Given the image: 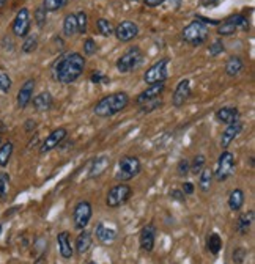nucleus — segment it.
Returning a JSON list of instances; mask_svg holds the SVG:
<instances>
[{
    "label": "nucleus",
    "mask_w": 255,
    "mask_h": 264,
    "mask_svg": "<svg viewBox=\"0 0 255 264\" xmlns=\"http://www.w3.org/2000/svg\"><path fill=\"white\" fill-rule=\"evenodd\" d=\"M33 93H35V80L29 79V80H26L24 84H22V87L17 91V98H16L17 107L19 109H26L32 103Z\"/></svg>",
    "instance_id": "4468645a"
},
{
    "label": "nucleus",
    "mask_w": 255,
    "mask_h": 264,
    "mask_svg": "<svg viewBox=\"0 0 255 264\" xmlns=\"http://www.w3.org/2000/svg\"><path fill=\"white\" fill-rule=\"evenodd\" d=\"M110 165V157L109 156H98L91 160V165L88 169V178L90 179H96L100 176H103L106 173V170L109 169Z\"/></svg>",
    "instance_id": "dca6fc26"
},
{
    "label": "nucleus",
    "mask_w": 255,
    "mask_h": 264,
    "mask_svg": "<svg viewBox=\"0 0 255 264\" xmlns=\"http://www.w3.org/2000/svg\"><path fill=\"white\" fill-rule=\"evenodd\" d=\"M194 184L192 182H189V181H186V182H184L183 184V194L184 195H192L194 194Z\"/></svg>",
    "instance_id": "8fccbe9b"
},
{
    "label": "nucleus",
    "mask_w": 255,
    "mask_h": 264,
    "mask_svg": "<svg viewBox=\"0 0 255 264\" xmlns=\"http://www.w3.org/2000/svg\"><path fill=\"white\" fill-rule=\"evenodd\" d=\"M214 116H216V119L219 123H224V125L228 126L231 123L240 121V110L237 107L227 106V107H221L219 110H216Z\"/></svg>",
    "instance_id": "6ab92c4d"
},
{
    "label": "nucleus",
    "mask_w": 255,
    "mask_h": 264,
    "mask_svg": "<svg viewBox=\"0 0 255 264\" xmlns=\"http://www.w3.org/2000/svg\"><path fill=\"white\" fill-rule=\"evenodd\" d=\"M142 170V164L139 160V157L135 156H123L119 160V167H117V173H115V179L126 182L131 181L132 178H135Z\"/></svg>",
    "instance_id": "20e7f679"
},
{
    "label": "nucleus",
    "mask_w": 255,
    "mask_h": 264,
    "mask_svg": "<svg viewBox=\"0 0 255 264\" xmlns=\"http://www.w3.org/2000/svg\"><path fill=\"white\" fill-rule=\"evenodd\" d=\"M161 106H162V99L158 98V99H153V101H148V103L141 104V106H139V109H141V112H144V113H150V112L159 109Z\"/></svg>",
    "instance_id": "58836bf2"
},
{
    "label": "nucleus",
    "mask_w": 255,
    "mask_h": 264,
    "mask_svg": "<svg viewBox=\"0 0 255 264\" xmlns=\"http://www.w3.org/2000/svg\"><path fill=\"white\" fill-rule=\"evenodd\" d=\"M228 19L235 24L237 29L249 30V21H247V17H244L243 14H235V16H230Z\"/></svg>",
    "instance_id": "ea45409f"
},
{
    "label": "nucleus",
    "mask_w": 255,
    "mask_h": 264,
    "mask_svg": "<svg viewBox=\"0 0 255 264\" xmlns=\"http://www.w3.org/2000/svg\"><path fill=\"white\" fill-rule=\"evenodd\" d=\"M8 182H10V178L8 175H0V198H4L7 195V190H8Z\"/></svg>",
    "instance_id": "a18cd8bd"
},
{
    "label": "nucleus",
    "mask_w": 255,
    "mask_h": 264,
    "mask_svg": "<svg viewBox=\"0 0 255 264\" xmlns=\"http://www.w3.org/2000/svg\"><path fill=\"white\" fill-rule=\"evenodd\" d=\"M77 33V21H76V14L69 13L65 16L63 19V35L66 38H71Z\"/></svg>",
    "instance_id": "a878e982"
},
{
    "label": "nucleus",
    "mask_w": 255,
    "mask_h": 264,
    "mask_svg": "<svg viewBox=\"0 0 255 264\" xmlns=\"http://www.w3.org/2000/svg\"><path fill=\"white\" fill-rule=\"evenodd\" d=\"M0 233H2V225H0Z\"/></svg>",
    "instance_id": "4d7b16f0"
},
{
    "label": "nucleus",
    "mask_w": 255,
    "mask_h": 264,
    "mask_svg": "<svg viewBox=\"0 0 255 264\" xmlns=\"http://www.w3.org/2000/svg\"><path fill=\"white\" fill-rule=\"evenodd\" d=\"M5 4H7V0H0V8H2V7H4Z\"/></svg>",
    "instance_id": "5fc2aeb1"
},
{
    "label": "nucleus",
    "mask_w": 255,
    "mask_h": 264,
    "mask_svg": "<svg viewBox=\"0 0 255 264\" xmlns=\"http://www.w3.org/2000/svg\"><path fill=\"white\" fill-rule=\"evenodd\" d=\"M66 4H68V0H44L43 2V7H44V10L46 11H58V10H62L63 7H66Z\"/></svg>",
    "instance_id": "f704fd0d"
},
{
    "label": "nucleus",
    "mask_w": 255,
    "mask_h": 264,
    "mask_svg": "<svg viewBox=\"0 0 255 264\" xmlns=\"http://www.w3.org/2000/svg\"><path fill=\"white\" fill-rule=\"evenodd\" d=\"M30 27H32V14H30L29 8H21L13 21V26H11L14 36L26 38L30 32Z\"/></svg>",
    "instance_id": "1a4fd4ad"
},
{
    "label": "nucleus",
    "mask_w": 255,
    "mask_h": 264,
    "mask_svg": "<svg viewBox=\"0 0 255 264\" xmlns=\"http://www.w3.org/2000/svg\"><path fill=\"white\" fill-rule=\"evenodd\" d=\"M188 173H189V160L181 159L176 165V175L184 178V176H188Z\"/></svg>",
    "instance_id": "37998d69"
},
{
    "label": "nucleus",
    "mask_w": 255,
    "mask_h": 264,
    "mask_svg": "<svg viewBox=\"0 0 255 264\" xmlns=\"http://www.w3.org/2000/svg\"><path fill=\"white\" fill-rule=\"evenodd\" d=\"M233 172H235V154L225 150L219 156L218 167H216V170H213V175L216 176L218 181H225L227 178L233 175Z\"/></svg>",
    "instance_id": "6e6552de"
},
{
    "label": "nucleus",
    "mask_w": 255,
    "mask_h": 264,
    "mask_svg": "<svg viewBox=\"0 0 255 264\" xmlns=\"http://www.w3.org/2000/svg\"><path fill=\"white\" fill-rule=\"evenodd\" d=\"M199 187L202 192H208L211 189V181H213V170L210 167H203V170L199 173Z\"/></svg>",
    "instance_id": "cd10ccee"
},
{
    "label": "nucleus",
    "mask_w": 255,
    "mask_h": 264,
    "mask_svg": "<svg viewBox=\"0 0 255 264\" xmlns=\"http://www.w3.org/2000/svg\"><path fill=\"white\" fill-rule=\"evenodd\" d=\"M35 264H46V259H44V256L41 255L40 258H36V261H35Z\"/></svg>",
    "instance_id": "864d4df0"
},
{
    "label": "nucleus",
    "mask_w": 255,
    "mask_h": 264,
    "mask_svg": "<svg viewBox=\"0 0 255 264\" xmlns=\"http://www.w3.org/2000/svg\"><path fill=\"white\" fill-rule=\"evenodd\" d=\"M225 51V46H224V41L222 39H216L210 44V47H208V52H210L211 57H218L221 55L222 52Z\"/></svg>",
    "instance_id": "4c0bfd02"
},
{
    "label": "nucleus",
    "mask_w": 255,
    "mask_h": 264,
    "mask_svg": "<svg viewBox=\"0 0 255 264\" xmlns=\"http://www.w3.org/2000/svg\"><path fill=\"white\" fill-rule=\"evenodd\" d=\"M219 4V0H200V7L203 8H214Z\"/></svg>",
    "instance_id": "3c124183"
},
{
    "label": "nucleus",
    "mask_w": 255,
    "mask_h": 264,
    "mask_svg": "<svg viewBox=\"0 0 255 264\" xmlns=\"http://www.w3.org/2000/svg\"><path fill=\"white\" fill-rule=\"evenodd\" d=\"M87 264H96V262H87Z\"/></svg>",
    "instance_id": "13d9d810"
},
{
    "label": "nucleus",
    "mask_w": 255,
    "mask_h": 264,
    "mask_svg": "<svg viewBox=\"0 0 255 264\" xmlns=\"http://www.w3.org/2000/svg\"><path fill=\"white\" fill-rule=\"evenodd\" d=\"M90 80L93 82V84H100V82L109 84V79H107L104 74H101V73H93V74L90 76Z\"/></svg>",
    "instance_id": "09e8293b"
},
{
    "label": "nucleus",
    "mask_w": 255,
    "mask_h": 264,
    "mask_svg": "<svg viewBox=\"0 0 255 264\" xmlns=\"http://www.w3.org/2000/svg\"><path fill=\"white\" fill-rule=\"evenodd\" d=\"M68 135V131L65 128H58V129H54L48 137L44 138V141L41 143L40 147V153L41 154H46V153H51L52 150H55L57 147L62 145V141L66 138Z\"/></svg>",
    "instance_id": "9b49d317"
},
{
    "label": "nucleus",
    "mask_w": 255,
    "mask_h": 264,
    "mask_svg": "<svg viewBox=\"0 0 255 264\" xmlns=\"http://www.w3.org/2000/svg\"><path fill=\"white\" fill-rule=\"evenodd\" d=\"M144 2H145V5L150 7V8H156V7L164 5V4H172L175 8H178L180 4H181V0H144Z\"/></svg>",
    "instance_id": "a19ab883"
},
{
    "label": "nucleus",
    "mask_w": 255,
    "mask_h": 264,
    "mask_svg": "<svg viewBox=\"0 0 255 264\" xmlns=\"http://www.w3.org/2000/svg\"><path fill=\"white\" fill-rule=\"evenodd\" d=\"M206 247L208 250H210L213 255H218L222 249V239L218 233H211L210 236H208L206 239Z\"/></svg>",
    "instance_id": "c85d7f7f"
},
{
    "label": "nucleus",
    "mask_w": 255,
    "mask_h": 264,
    "mask_svg": "<svg viewBox=\"0 0 255 264\" xmlns=\"http://www.w3.org/2000/svg\"><path fill=\"white\" fill-rule=\"evenodd\" d=\"M237 30H238L237 26L228 17L218 24V35H221V36H230V35H233Z\"/></svg>",
    "instance_id": "7c9ffc66"
},
{
    "label": "nucleus",
    "mask_w": 255,
    "mask_h": 264,
    "mask_svg": "<svg viewBox=\"0 0 255 264\" xmlns=\"http://www.w3.org/2000/svg\"><path fill=\"white\" fill-rule=\"evenodd\" d=\"M246 256H247V252L244 249H235V252H233V262L235 264H243Z\"/></svg>",
    "instance_id": "49530a36"
},
{
    "label": "nucleus",
    "mask_w": 255,
    "mask_h": 264,
    "mask_svg": "<svg viewBox=\"0 0 255 264\" xmlns=\"http://www.w3.org/2000/svg\"><path fill=\"white\" fill-rule=\"evenodd\" d=\"M156 242V227L153 224H148L142 228L141 236H139V244L144 252H153Z\"/></svg>",
    "instance_id": "2eb2a0df"
},
{
    "label": "nucleus",
    "mask_w": 255,
    "mask_h": 264,
    "mask_svg": "<svg viewBox=\"0 0 255 264\" xmlns=\"http://www.w3.org/2000/svg\"><path fill=\"white\" fill-rule=\"evenodd\" d=\"M243 128H244V125H243L241 121H237V123L228 125V126L224 129L222 135H221V147H222L224 150H227V148L231 145V141H235V138L241 134Z\"/></svg>",
    "instance_id": "f3484780"
},
{
    "label": "nucleus",
    "mask_w": 255,
    "mask_h": 264,
    "mask_svg": "<svg viewBox=\"0 0 255 264\" xmlns=\"http://www.w3.org/2000/svg\"><path fill=\"white\" fill-rule=\"evenodd\" d=\"M128 104H129V96L125 91H119V93L107 94L103 99H100L95 104L93 112L100 118H109L112 115H117L123 109H126Z\"/></svg>",
    "instance_id": "f03ea898"
},
{
    "label": "nucleus",
    "mask_w": 255,
    "mask_h": 264,
    "mask_svg": "<svg viewBox=\"0 0 255 264\" xmlns=\"http://www.w3.org/2000/svg\"><path fill=\"white\" fill-rule=\"evenodd\" d=\"M181 36H183L184 41H186L188 44H191V46H200V44L206 43L208 36H210V30H208L206 24L195 19L183 29Z\"/></svg>",
    "instance_id": "7ed1b4c3"
},
{
    "label": "nucleus",
    "mask_w": 255,
    "mask_h": 264,
    "mask_svg": "<svg viewBox=\"0 0 255 264\" xmlns=\"http://www.w3.org/2000/svg\"><path fill=\"white\" fill-rule=\"evenodd\" d=\"M85 69V58L79 52H71L60 57L54 66V76L60 84L76 82Z\"/></svg>",
    "instance_id": "f257e3e1"
},
{
    "label": "nucleus",
    "mask_w": 255,
    "mask_h": 264,
    "mask_svg": "<svg viewBox=\"0 0 255 264\" xmlns=\"http://www.w3.org/2000/svg\"><path fill=\"white\" fill-rule=\"evenodd\" d=\"M76 21H77V33L84 35L87 33V26H88V16L85 11H79L76 14Z\"/></svg>",
    "instance_id": "e433bc0d"
},
{
    "label": "nucleus",
    "mask_w": 255,
    "mask_h": 264,
    "mask_svg": "<svg viewBox=\"0 0 255 264\" xmlns=\"http://www.w3.org/2000/svg\"><path fill=\"white\" fill-rule=\"evenodd\" d=\"M36 47H38V36L29 33V35L26 36L24 43H22L21 49H22V52H24V54H32V52L36 51Z\"/></svg>",
    "instance_id": "2f4dec72"
},
{
    "label": "nucleus",
    "mask_w": 255,
    "mask_h": 264,
    "mask_svg": "<svg viewBox=\"0 0 255 264\" xmlns=\"http://www.w3.org/2000/svg\"><path fill=\"white\" fill-rule=\"evenodd\" d=\"M5 129V125L2 123V121H0V131H4Z\"/></svg>",
    "instance_id": "6e6d98bb"
},
{
    "label": "nucleus",
    "mask_w": 255,
    "mask_h": 264,
    "mask_svg": "<svg viewBox=\"0 0 255 264\" xmlns=\"http://www.w3.org/2000/svg\"><path fill=\"white\" fill-rule=\"evenodd\" d=\"M164 88H166L164 82H162V84H153V85H150L147 90H144L141 94L137 96V99H135L137 106H141V104H144V103H148V101H153V99L161 98V94L164 93Z\"/></svg>",
    "instance_id": "a211bd4d"
},
{
    "label": "nucleus",
    "mask_w": 255,
    "mask_h": 264,
    "mask_svg": "<svg viewBox=\"0 0 255 264\" xmlns=\"http://www.w3.org/2000/svg\"><path fill=\"white\" fill-rule=\"evenodd\" d=\"M132 195V189L131 186L122 182L113 186L109 192H107V197H106V205L107 208H120L122 205H125Z\"/></svg>",
    "instance_id": "0eeeda50"
},
{
    "label": "nucleus",
    "mask_w": 255,
    "mask_h": 264,
    "mask_svg": "<svg viewBox=\"0 0 255 264\" xmlns=\"http://www.w3.org/2000/svg\"><path fill=\"white\" fill-rule=\"evenodd\" d=\"M32 103H33V109L36 112H46L54 106V98L49 91H41L40 94L35 96V98H32Z\"/></svg>",
    "instance_id": "412c9836"
},
{
    "label": "nucleus",
    "mask_w": 255,
    "mask_h": 264,
    "mask_svg": "<svg viewBox=\"0 0 255 264\" xmlns=\"http://www.w3.org/2000/svg\"><path fill=\"white\" fill-rule=\"evenodd\" d=\"M113 35L122 43H129L139 35V26L132 21H123L113 29Z\"/></svg>",
    "instance_id": "f8f14e48"
},
{
    "label": "nucleus",
    "mask_w": 255,
    "mask_h": 264,
    "mask_svg": "<svg viewBox=\"0 0 255 264\" xmlns=\"http://www.w3.org/2000/svg\"><path fill=\"white\" fill-rule=\"evenodd\" d=\"M95 233H96L98 241L103 242V244H110V242L115 241V239H117V231H115L113 228L106 227L104 224H98Z\"/></svg>",
    "instance_id": "393cba45"
},
{
    "label": "nucleus",
    "mask_w": 255,
    "mask_h": 264,
    "mask_svg": "<svg viewBox=\"0 0 255 264\" xmlns=\"http://www.w3.org/2000/svg\"><path fill=\"white\" fill-rule=\"evenodd\" d=\"M24 128H26V131H27V132H32V131L36 128V123L33 121V119H29V121L26 123V126H24Z\"/></svg>",
    "instance_id": "603ef678"
},
{
    "label": "nucleus",
    "mask_w": 255,
    "mask_h": 264,
    "mask_svg": "<svg viewBox=\"0 0 255 264\" xmlns=\"http://www.w3.org/2000/svg\"><path fill=\"white\" fill-rule=\"evenodd\" d=\"M170 197H172V200H176V201H184V200H186V195H184L183 190H180V189H172L170 190Z\"/></svg>",
    "instance_id": "de8ad7c7"
},
{
    "label": "nucleus",
    "mask_w": 255,
    "mask_h": 264,
    "mask_svg": "<svg viewBox=\"0 0 255 264\" xmlns=\"http://www.w3.org/2000/svg\"><path fill=\"white\" fill-rule=\"evenodd\" d=\"M169 63H170V58H161L158 60L156 63H153L144 74V80L148 84V85H153V84H162L167 80V76H169Z\"/></svg>",
    "instance_id": "39448f33"
},
{
    "label": "nucleus",
    "mask_w": 255,
    "mask_h": 264,
    "mask_svg": "<svg viewBox=\"0 0 255 264\" xmlns=\"http://www.w3.org/2000/svg\"><path fill=\"white\" fill-rule=\"evenodd\" d=\"M57 242H58V250L62 258L65 259H71L74 255V249L71 246V239H69V233L68 231H62L57 236Z\"/></svg>",
    "instance_id": "aec40b11"
},
{
    "label": "nucleus",
    "mask_w": 255,
    "mask_h": 264,
    "mask_svg": "<svg viewBox=\"0 0 255 264\" xmlns=\"http://www.w3.org/2000/svg\"><path fill=\"white\" fill-rule=\"evenodd\" d=\"M33 19H35L36 26H38L40 29H43V27H44L46 21H48V11L44 10V7H43V5H41V7H38V8L35 10V13H33Z\"/></svg>",
    "instance_id": "c9c22d12"
},
{
    "label": "nucleus",
    "mask_w": 255,
    "mask_h": 264,
    "mask_svg": "<svg viewBox=\"0 0 255 264\" xmlns=\"http://www.w3.org/2000/svg\"><path fill=\"white\" fill-rule=\"evenodd\" d=\"M191 96V80L189 79H183L178 82L173 96H172V104L173 107H181L186 104V101L189 99Z\"/></svg>",
    "instance_id": "ddd939ff"
},
{
    "label": "nucleus",
    "mask_w": 255,
    "mask_h": 264,
    "mask_svg": "<svg viewBox=\"0 0 255 264\" xmlns=\"http://www.w3.org/2000/svg\"><path fill=\"white\" fill-rule=\"evenodd\" d=\"M205 164H206V157L203 154H197L192 159V162H189V172H192L194 175H199L203 170Z\"/></svg>",
    "instance_id": "72a5a7b5"
},
{
    "label": "nucleus",
    "mask_w": 255,
    "mask_h": 264,
    "mask_svg": "<svg viewBox=\"0 0 255 264\" xmlns=\"http://www.w3.org/2000/svg\"><path fill=\"white\" fill-rule=\"evenodd\" d=\"M244 205V192L241 189H233L228 195V208L231 211H240Z\"/></svg>",
    "instance_id": "bb28decb"
},
{
    "label": "nucleus",
    "mask_w": 255,
    "mask_h": 264,
    "mask_svg": "<svg viewBox=\"0 0 255 264\" xmlns=\"http://www.w3.org/2000/svg\"><path fill=\"white\" fill-rule=\"evenodd\" d=\"M96 43H95V39H91V38H87L85 41H84V54L85 55H93L95 52H96Z\"/></svg>",
    "instance_id": "c03bdc74"
},
{
    "label": "nucleus",
    "mask_w": 255,
    "mask_h": 264,
    "mask_svg": "<svg viewBox=\"0 0 255 264\" xmlns=\"http://www.w3.org/2000/svg\"><path fill=\"white\" fill-rule=\"evenodd\" d=\"M91 244H93V239H91V234H90L87 230H81L79 236L76 237V244H74L76 253L81 255V256L85 255V253L90 250Z\"/></svg>",
    "instance_id": "5701e85b"
},
{
    "label": "nucleus",
    "mask_w": 255,
    "mask_h": 264,
    "mask_svg": "<svg viewBox=\"0 0 255 264\" xmlns=\"http://www.w3.org/2000/svg\"><path fill=\"white\" fill-rule=\"evenodd\" d=\"M253 220H255V211L253 209H249V211L243 212L238 217V220H237V231L240 234H243V236L247 234L250 227L253 225Z\"/></svg>",
    "instance_id": "4be33fe9"
},
{
    "label": "nucleus",
    "mask_w": 255,
    "mask_h": 264,
    "mask_svg": "<svg viewBox=\"0 0 255 264\" xmlns=\"http://www.w3.org/2000/svg\"><path fill=\"white\" fill-rule=\"evenodd\" d=\"M144 60V54L139 47H129V49L117 60V69L122 74H128L134 71Z\"/></svg>",
    "instance_id": "423d86ee"
},
{
    "label": "nucleus",
    "mask_w": 255,
    "mask_h": 264,
    "mask_svg": "<svg viewBox=\"0 0 255 264\" xmlns=\"http://www.w3.org/2000/svg\"><path fill=\"white\" fill-rule=\"evenodd\" d=\"M224 69H225V74H227L228 77H237V76L241 73V71L244 69V62H243L241 57H238V55H231V57H228V60L225 62Z\"/></svg>",
    "instance_id": "b1692460"
},
{
    "label": "nucleus",
    "mask_w": 255,
    "mask_h": 264,
    "mask_svg": "<svg viewBox=\"0 0 255 264\" xmlns=\"http://www.w3.org/2000/svg\"><path fill=\"white\" fill-rule=\"evenodd\" d=\"M11 85H13L11 77L7 73H4V71H0V91L8 93L11 90Z\"/></svg>",
    "instance_id": "79ce46f5"
},
{
    "label": "nucleus",
    "mask_w": 255,
    "mask_h": 264,
    "mask_svg": "<svg viewBox=\"0 0 255 264\" xmlns=\"http://www.w3.org/2000/svg\"><path fill=\"white\" fill-rule=\"evenodd\" d=\"M91 215H93V208H91V205L88 201H79L74 206V211H73L74 227L77 230H85L87 225L90 224Z\"/></svg>",
    "instance_id": "9d476101"
},
{
    "label": "nucleus",
    "mask_w": 255,
    "mask_h": 264,
    "mask_svg": "<svg viewBox=\"0 0 255 264\" xmlns=\"http://www.w3.org/2000/svg\"><path fill=\"white\" fill-rule=\"evenodd\" d=\"M96 29L103 36H112L113 35V26L112 22L106 17H100L96 21Z\"/></svg>",
    "instance_id": "473e14b6"
},
{
    "label": "nucleus",
    "mask_w": 255,
    "mask_h": 264,
    "mask_svg": "<svg viewBox=\"0 0 255 264\" xmlns=\"http://www.w3.org/2000/svg\"><path fill=\"white\" fill-rule=\"evenodd\" d=\"M13 143L11 141H5L4 145H0V167H7L10 159H11V154H13Z\"/></svg>",
    "instance_id": "c756f323"
},
{
    "label": "nucleus",
    "mask_w": 255,
    "mask_h": 264,
    "mask_svg": "<svg viewBox=\"0 0 255 264\" xmlns=\"http://www.w3.org/2000/svg\"><path fill=\"white\" fill-rule=\"evenodd\" d=\"M0 145H2V138H0Z\"/></svg>",
    "instance_id": "bf43d9fd"
}]
</instances>
